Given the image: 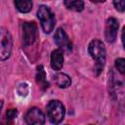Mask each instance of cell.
<instances>
[{"instance_id": "4", "label": "cell", "mask_w": 125, "mask_h": 125, "mask_svg": "<svg viewBox=\"0 0 125 125\" xmlns=\"http://www.w3.org/2000/svg\"><path fill=\"white\" fill-rule=\"evenodd\" d=\"M13 40L11 33L5 27H0V61L9 59L12 53Z\"/></svg>"}, {"instance_id": "14", "label": "cell", "mask_w": 125, "mask_h": 125, "mask_svg": "<svg viewBox=\"0 0 125 125\" xmlns=\"http://www.w3.org/2000/svg\"><path fill=\"white\" fill-rule=\"evenodd\" d=\"M115 66L117 68V70L121 73L124 74V70H125V60L122 58H119L115 61Z\"/></svg>"}, {"instance_id": "9", "label": "cell", "mask_w": 125, "mask_h": 125, "mask_svg": "<svg viewBox=\"0 0 125 125\" xmlns=\"http://www.w3.org/2000/svg\"><path fill=\"white\" fill-rule=\"evenodd\" d=\"M51 65L55 70H61L63 65V52L56 49L51 54Z\"/></svg>"}, {"instance_id": "16", "label": "cell", "mask_w": 125, "mask_h": 125, "mask_svg": "<svg viewBox=\"0 0 125 125\" xmlns=\"http://www.w3.org/2000/svg\"><path fill=\"white\" fill-rule=\"evenodd\" d=\"M6 115H7V118L9 120H12V119H14L18 115V110L16 108H10V109L7 110Z\"/></svg>"}, {"instance_id": "10", "label": "cell", "mask_w": 125, "mask_h": 125, "mask_svg": "<svg viewBox=\"0 0 125 125\" xmlns=\"http://www.w3.org/2000/svg\"><path fill=\"white\" fill-rule=\"evenodd\" d=\"M54 81L55 83L60 87V88H66L68 86H70L71 84V79L70 77L65 74V73H62V72H58L55 74L54 76Z\"/></svg>"}, {"instance_id": "6", "label": "cell", "mask_w": 125, "mask_h": 125, "mask_svg": "<svg viewBox=\"0 0 125 125\" xmlns=\"http://www.w3.org/2000/svg\"><path fill=\"white\" fill-rule=\"evenodd\" d=\"M24 120L26 125H44L45 115L38 107H31L27 110Z\"/></svg>"}, {"instance_id": "8", "label": "cell", "mask_w": 125, "mask_h": 125, "mask_svg": "<svg viewBox=\"0 0 125 125\" xmlns=\"http://www.w3.org/2000/svg\"><path fill=\"white\" fill-rule=\"evenodd\" d=\"M118 30V21L114 18H109L105 21V28H104V36L107 42L111 43L114 42L117 36Z\"/></svg>"}, {"instance_id": "1", "label": "cell", "mask_w": 125, "mask_h": 125, "mask_svg": "<svg viewBox=\"0 0 125 125\" xmlns=\"http://www.w3.org/2000/svg\"><path fill=\"white\" fill-rule=\"evenodd\" d=\"M88 52L92 59L95 60V71L96 74H100L105 63V48L104 43L99 39H94L88 46Z\"/></svg>"}, {"instance_id": "3", "label": "cell", "mask_w": 125, "mask_h": 125, "mask_svg": "<svg viewBox=\"0 0 125 125\" xmlns=\"http://www.w3.org/2000/svg\"><path fill=\"white\" fill-rule=\"evenodd\" d=\"M47 114L49 120L53 124L61 123L65 114V109L63 104L58 100L50 101L49 104H47Z\"/></svg>"}, {"instance_id": "5", "label": "cell", "mask_w": 125, "mask_h": 125, "mask_svg": "<svg viewBox=\"0 0 125 125\" xmlns=\"http://www.w3.org/2000/svg\"><path fill=\"white\" fill-rule=\"evenodd\" d=\"M37 37V25L34 21H26L22 25V41L24 46L33 44Z\"/></svg>"}, {"instance_id": "12", "label": "cell", "mask_w": 125, "mask_h": 125, "mask_svg": "<svg viewBox=\"0 0 125 125\" xmlns=\"http://www.w3.org/2000/svg\"><path fill=\"white\" fill-rule=\"evenodd\" d=\"M63 4L67 9L75 12H81L84 9V2L80 0H65Z\"/></svg>"}, {"instance_id": "15", "label": "cell", "mask_w": 125, "mask_h": 125, "mask_svg": "<svg viewBox=\"0 0 125 125\" xmlns=\"http://www.w3.org/2000/svg\"><path fill=\"white\" fill-rule=\"evenodd\" d=\"M113 5L116 8V10L123 12L125 10V2L123 0H117V1H113Z\"/></svg>"}, {"instance_id": "7", "label": "cell", "mask_w": 125, "mask_h": 125, "mask_svg": "<svg viewBox=\"0 0 125 125\" xmlns=\"http://www.w3.org/2000/svg\"><path fill=\"white\" fill-rule=\"evenodd\" d=\"M54 39H55V43L57 44V46L59 47L60 50H62V52L63 51H66V52L71 51V43L62 28L57 29V31L54 35Z\"/></svg>"}, {"instance_id": "11", "label": "cell", "mask_w": 125, "mask_h": 125, "mask_svg": "<svg viewBox=\"0 0 125 125\" xmlns=\"http://www.w3.org/2000/svg\"><path fill=\"white\" fill-rule=\"evenodd\" d=\"M36 81L39 84V86L45 90L49 87L48 82L46 81V73L44 70L43 65H38L37 66V72H36Z\"/></svg>"}, {"instance_id": "13", "label": "cell", "mask_w": 125, "mask_h": 125, "mask_svg": "<svg viewBox=\"0 0 125 125\" xmlns=\"http://www.w3.org/2000/svg\"><path fill=\"white\" fill-rule=\"evenodd\" d=\"M14 4L16 8L21 13H27L32 8V2L29 0H16Z\"/></svg>"}, {"instance_id": "17", "label": "cell", "mask_w": 125, "mask_h": 125, "mask_svg": "<svg viewBox=\"0 0 125 125\" xmlns=\"http://www.w3.org/2000/svg\"><path fill=\"white\" fill-rule=\"evenodd\" d=\"M2 107H3V101H0V112H1Z\"/></svg>"}, {"instance_id": "2", "label": "cell", "mask_w": 125, "mask_h": 125, "mask_svg": "<svg viewBox=\"0 0 125 125\" xmlns=\"http://www.w3.org/2000/svg\"><path fill=\"white\" fill-rule=\"evenodd\" d=\"M37 17L41 22V26L46 33H50L53 31L55 26V16L49 9V7L45 5H40L37 11Z\"/></svg>"}]
</instances>
